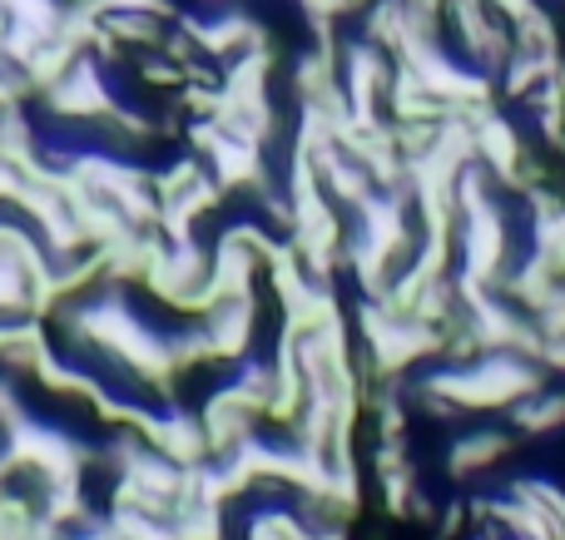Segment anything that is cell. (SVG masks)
Masks as SVG:
<instances>
[{
    "label": "cell",
    "mask_w": 565,
    "mask_h": 540,
    "mask_svg": "<svg viewBox=\"0 0 565 540\" xmlns=\"http://www.w3.org/2000/svg\"><path fill=\"white\" fill-rule=\"evenodd\" d=\"M139 436H145L149 446H154L159 456H169L174 466H199L214 456V446H209V432H204V417L189 412V407H149L145 422H139Z\"/></svg>",
    "instance_id": "6da1fadb"
},
{
    "label": "cell",
    "mask_w": 565,
    "mask_h": 540,
    "mask_svg": "<svg viewBox=\"0 0 565 540\" xmlns=\"http://www.w3.org/2000/svg\"><path fill=\"white\" fill-rule=\"evenodd\" d=\"M511 446H516V432L511 426H471L467 436H457L447 452V476L451 482H471V476L491 472V466H501L511 456Z\"/></svg>",
    "instance_id": "7a4b0ae2"
},
{
    "label": "cell",
    "mask_w": 565,
    "mask_h": 540,
    "mask_svg": "<svg viewBox=\"0 0 565 540\" xmlns=\"http://www.w3.org/2000/svg\"><path fill=\"white\" fill-rule=\"evenodd\" d=\"M507 426L516 436H551L565 426V387L546 382L536 392H526L516 407H507Z\"/></svg>",
    "instance_id": "3957f363"
}]
</instances>
